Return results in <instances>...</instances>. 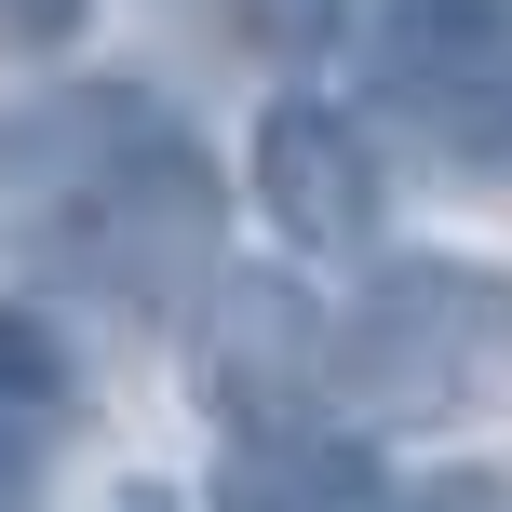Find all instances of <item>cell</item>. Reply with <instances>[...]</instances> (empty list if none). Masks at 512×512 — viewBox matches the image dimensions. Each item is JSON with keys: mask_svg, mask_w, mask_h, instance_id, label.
Instances as JSON below:
<instances>
[{"mask_svg": "<svg viewBox=\"0 0 512 512\" xmlns=\"http://www.w3.org/2000/svg\"><path fill=\"white\" fill-rule=\"evenodd\" d=\"M0 243L68 297L162 310L216 270V176L149 81H68L0 135Z\"/></svg>", "mask_w": 512, "mask_h": 512, "instance_id": "1", "label": "cell"}, {"mask_svg": "<svg viewBox=\"0 0 512 512\" xmlns=\"http://www.w3.org/2000/svg\"><path fill=\"white\" fill-rule=\"evenodd\" d=\"M512 378V270L499 256H378L337 310V391L364 418H459Z\"/></svg>", "mask_w": 512, "mask_h": 512, "instance_id": "2", "label": "cell"}, {"mask_svg": "<svg viewBox=\"0 0 512 512\" xmlns=\"http://www.w3.org/2000/svg\"><path fill=\"white\" fill-rule=\"evenodd\" d=\"M364 54L405 135L445 162H512V0H391Z\"/></svg>", "mask_w": 512, "mask_h": 512, "instance_id": "3", "label": "cell"}, {"mask_svg": "<svg viewBox=\"0 0 512 512\" xmlns=\"http://www.w3.org/2000/svg\"><path fill=\"white\" fill-rule=\"evenodd\" d=\"M256 203L297 256H364L391 216V176H378V135L351 122L337 95H270L256 108Z\"/></svg>", "mask_w": 512, "mask_h": 512, "instance_id": "4", "label": "cell"}, {"mask_svg": "<svg viewBox=\"0 0 512 512\" xmlns=\"http://www.w3.org/2000/svg\"><path fill=\"white\" fill-rule=\"evenodd\" d=\"M216 512H391V472L364 445H337V432H270V445L230 459Z\"/></svg>", "mask_w": 512, "mask_h": 512, "instance_id": "5", "label": "cell"}, {"mask_svg": "<svg viewBox=\"0 0 512 512\" xmlns=\"http://www.w3.org/2000/svg\"><path fill=\"white\" fill-rule=\"evenodd\" d=\"M68 337L41 324V310L27 297H0V418H14V432H68Z\"/></svg>", "mask_w": 512, "mask_h": 512, "instance_id": "6", "label": "cell"}, {"mask_svg": "<svg viewBox=\"0 0 512 512\" xmlns=\"http://www.w3.org/2000/svg\"><path fill=\"white\" fill-rule=\"evenodd\" d=\"M41 459H54V432H14L0 418V512H41Z\"/></svg>", "mask_w": 512, "mask_h": 512, "instance_id": "7", "label": "cell"}, {"mask_svg": "<svg viewBox=\"0 0 512 512\" xmlns=\"http://www.w3.org/2000/svg\"><path fill=\"white\" fill-rule=\"evenodd\" d=\"M95 14V0H0V41H27V54H54L68 27Z\"/></svg>", "mask_w": 512, "mask_h": 512, "instance_id": "8", "label": "cell"}, {"mask_svg": "<svg viewBox=\"0 0 512 512\" xmlns=\"http://www.w3.org/2000/svg\"><path fill=\"white\" fill-rule=\"evenodd\" d=\"M122 512H176V486H122Z\"/></svg>", "mask_w": 512, "mask_h": 512, "instance_id": "9", "label": "cell"}]
</instances>
